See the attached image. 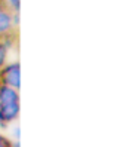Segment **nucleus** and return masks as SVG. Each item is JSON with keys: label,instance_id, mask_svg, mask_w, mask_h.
<instances>
[{"label": "nucleus", "instance_id": "obj_3", "mask_svg": "<svg viewBox=\"0 0 138 147\" xmlns=\"http://www.w3.org/2000/svg\"><path fill=\"white\" fill-rule=\"evenodd\" d=\"M13 15L15 12L9 7L7 0L0 5V39H3L5 42L13 30Z\"/></svg>", "mask_w": 138, "mask_h": 147}, {"label": "nucleus", "instance_id": "obj_1", "mask_svg": "<svg viewBox=\"0 0 138 147\" xmlns=\"http://www.w3.org/2000/svg\"><path fill=\"white\" fill-rule=\"evenodd\" d=\"M20 110V91L6 85H0V126L6 128L11 122L18 119Z\"/></svg>", "mask_w": 138, "mask_h": 147}, {"label": "nucleus", "instance_id": "obj_5", "mask_svg": "<svg viewBox=\"0 0 138 147\" xmlns=\"http://www.w3.org/2000/svg\"><path fill=\"white\" fill-rule=\"evenodd\" d=\"M12 146L13 144H12V141L9 140V138L0 134V147H12Z\"/></svg>", "mask_w": 138, "mask_h": 147}, {"label": "nucleus", "instance_id": "obj_4", "mask_svg": "<svg viewBox=\"0 0 138 147\" xmlns=\"http://www.w3.org/2000/svg\"><path fill=\"white\" fill-rule=\"evenodd\" d=\"M6 58H7V43L0 39V68L6 64Z\"/></svg>", "mask_w": 138, "mask_h": 147}, {"label": "nucleus", "instance_id": "obj_2", "mask_svg": "<svg viewBox=\"0 0 138 147\" xmlns=\"http://www.w3.org/2000/svg\"><path fill=\"white\" fill-rule=\"evenodd\" d=\"M0 85H6L20 91L21 88V64L11 63L0 68Z\"/></svg>", "mask_w": 138, "mask_h": 147}, {"label": "nucleus", "instance_id": "obj_6", "mask_svg": "<svg viewBox=\"0 0 138 147\" xmlns=\"http://www.w3.org/2000/svg\"><path fill=\"white\" fill-rule=\"evenodd\" d=\"M12 147H20V146H18V144H16V146H12Z\"/></svg>", "mask_w": 138, "mask_h": 147}]
</instances>
